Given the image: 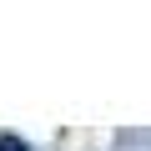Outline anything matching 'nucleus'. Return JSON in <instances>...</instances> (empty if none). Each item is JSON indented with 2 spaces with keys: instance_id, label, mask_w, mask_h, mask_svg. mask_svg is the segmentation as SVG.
<instances>
[{
  "instance_id": "1",
  "label": "nucleus",
  "mask_w": 151,
  "mask_h": 151,
  "mask_svg": "<svg viewBox=\"0 0 151 151\" xmlns=\"http://www.w3.org/2000/svg\"><path fill=\"white\" fill-rule=\"evenodd\" d=\"M0 151H35L25 136H15V131H0Z\"/></svg>"
}]
</instances>
